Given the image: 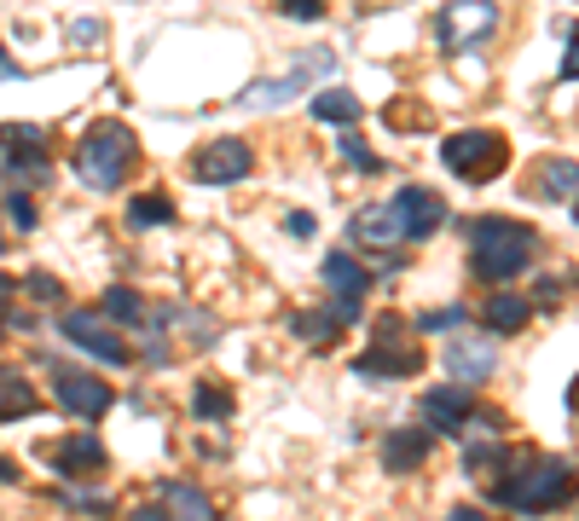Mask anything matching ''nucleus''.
Masks as SVG:
<instances>
[{
    "label": "nucleus",
    "instance_id": "22",
    "mask_svg": "<svg viewBox=\"0 0 579 521\" xmlns=\"http://www.w3.org/2000/svg\"><path fill=\"white\" fill-rule=\"evenodd\" d=\"M313 116L319 122H354L360 116V99L348 88H324V93H313Z\"/></svg>",
    "mask_w": 579,
    "mask_h": 521
},
{
    "label": "nucleus",
    "instance_id": "26",
    "mask_svg": "<svg viewBox=\"0 0 579 521\" xmlns=\"http://www.w3.org/2000/svg\"><path fill=\"white\" fill-rule=\"evenodd\" d=\"M168 221H174V203L168 197H134L128 203V226H139V232L145 226H168Z\"/></svg>",
    "mask_w": 579,
    "mask_h": 521
},
{
    "label": "nucleus",
    "instance_id": "13",
    "mask_svg": "<svg viewBox=\"0 0 579 521\" xmlns=\"http://www.w3.org/2000/svg\"><path fill=\"white\" fill-rule=\"evenodd\" d=\"M0 145H7V163L12 168H30V174L46 168V134H41V127L12 122V127H0Z\"/></svg>",
    "mask_w": 579,
    "mask_h": 521
},
{
    "label": "nucleus",
    "instance_id": "8",
    "mask_svg": "<svg viewBox=\"0 0 579 521\" xmlns=\"http://www.w3.org/2000/svg\"><path fill=\"white\" fill-rule=\"evenodd\" d=\"M389 208L400 221V238H430V232L446 226V197L430 192V186H400Z\"/></svg>",
    "mask_w": 579,
    "mask_h": 521
},
{
    "label": "nucleus",
    "instance_id": "24",
    "mask_svg": "<svg viewBox=\"0 0 579 521\" xmlns=\"http://www.w3.org/2000/svg\"><path fill=\"white\" fill-rule=\"evenodd\" d=\"M192 406H197V417H204V423H226V417H232V388L204 382V388L192 395Z\"/></svg>",
    "mask_w": 579,
    "mask_h": 521
},
{
    "label": "nucleus",
    "instance_id": "41",
    "mask_svg": "<svg viewBox=\"0 0 579 521\" xmlns=\"http://www.w3.org/2000/svg\"><path fill=\"white\" fill-rule=\"evenodd\" d=\"M0 249H7V244H0Z\"/></svg>",
    "mask_w": 579,
    "mask_h": 521
},
{
    "label": "nucleus",
    "instance_id": "15",
    "mask_svg": "<svg viewBox=\"0 0 579 521\" xmlns=\"http://www.w3.org/2000/svg\"><path fill=\"white\" fill-rule=\"evenodd\" d=\"M354 238L371 244V249H394V238H400L394 208H389V203H365L360 215H354Z\"/></svg>",
    "mask_w": 579,
    "mask_h": 521
},
{
    "label": "nucleus",
    "instance_id": "11",
    "mask_svg": "<svg viewBox=\"0 0 579 521\" xmlns=\"http://www.w3.org/2000/svg\"><path fill=\"white\" fill-rule=\"evenodd\" d=\"M53 395H59V406H64V411L87 417V423L111 411V382H99V377H87V371H59Z\"/></svg>",
    "mask_w": 579,
    "mask_h": 521
},
{
    "label": "nucleus",
    "instance_id": "36",
    "mask_svg": "<svg viewBox=\"0 0 579 521\" xmlns=\"http://www.w3.org/2000/svg\"><path fill=\"white\" fill-rule=\"evenodd\" d=\"M446 521H487V510H475V504H458V510H452Z\"/></svg>",
    "mask_w": 579,
    "mask_h": 521
},
{
    "label": "nucleus",
    "instance_id": "19",
    "mask_svg": "<svg viewBox=\"0 0 579 521\" xmlns=\"http://www.w3.org/2000/svg\"><path fill=\"white\" fill-rule=\"evenodd\" d=\"M534 174H539V197H579V163L573 156H545Z\"/></svg>",
    "mask_w": 579,
    "mask_h": 521
},
{
    "label": "nucleus",
    "instance_id": "40",
    "mask_svg": "<svg viewBox=\"0 0 579 521\" xmlns=\"http://www.w3.org/2000/svg\"><path fill=\"white\" fill-rule=\"evenodd\" d=\"M0 302H7V278H0Z\"/></svg>",
    "mask_w": 579,
    "mask_h": 521
},
{
    "label": "nucleus",
    "instance_id": "3",
    "mask_svg": "<svg viewBox=\"0 0 579 521\" xmlns=\"http://www.w3.org/2000/svg\"><path fill=\"white\" fill-rule=\"evenodd\" d=\"M134 156H139V145H134L128 127H122V122H99L93 134L82 140V151H75V174H82L93 192H111L116 180L134 168Z\"/></svg>",
    "mask_w": 579,
    "mask_h": 521
},
{
    "label": "nucleus",
    "instance_id": "2",
    "mask_svg": "<svg viewBox=\"0 0 579 521\" xmlns=\"http://www.w3.org/2000/svg\"><path fill=\"white\" fill-rule=\"evenodd\" d=\"M527 255H534V232L505 221V215H482L475 221V273L505 284L527 267Z\"/></svg>",
    "mask_w": 579,
    "mask_h": 521
},
{
    "label": "nucleus",
    "instance_id": "39",
    "mask_svg": "<svg viewBox=\"0 0 579 521\" xmlns=\"http://www.w3.org/2000/svg\"><path fill=\"white\" fill-rule=\"evenodd\" d=\"M573 226H579V197H573Z\"/></svg>",
    "mask_w": 579,
    "mask_h": 521
},
{
    "label": "nucleus",
    "instance_id": "12",
    "mask_svg": "<svg viewBox=\"0 0 579 521\" xmlns=\"http://www.w3.org/2000/svg\"><path fill=\"white\" fill-rule=\"evenodd\" d=\"M469 411L475 406H469L464 388H430V395H423V417H430V429H441V435H464L475 423Z\"/></svg>",
    "mask_w": 579,
    "mask_h": 521
},
{
    "label": "nucleus",
    "instance_id": "10",
    "mask_svg": "<svg viewBox=\"0 0 579 521\" xmlns=\"http://www.w3.org/2000/svg\"><path fill=\"white\" fill-rule=\"evenodd\" d=\"M441 365L452 371V382H487L493 365H498V354H493V343H487V330H482V336H452L446 354H441Z\"/></svg>",
    "mask_w": 579,
    "mask_h": 521
},
{
    "label": "nucleus",
    "instance_id": "35",
    "mask_svg": "<svg viewBox=\"0 0 579 521\" xmlns=\"http://www.w3.org/2000/svg\"><path fill=\"white\" fill-rule=\"evenodd\" d=\"M562 75H568V82H573V75H579V35L568 41V59H562Z\"/></svg>",
    "mask_w": 579,
    "mask_h": 521
},
{
    "label": "nucleus",
    "instance_id": "25",
    "mask_svg": "<svg viewBox=\"0 0 579 521\" xmlns=\"http://www.w3.org/2000/svg\"><path fill=\"white\" fill-rule=\"evenodd\" d=\"M105 313L122 325H145V302H139V290H128V284H111L105 290Z\"/></svg>",
    "mask_w": 579,
    "mask_h": 521
},
{
    "label": "nucleus",
    "instance_id": "31",
    "mask_svg": "<svg viewBox=\"0 0 579 521\" xmlns=\"http://www.w3.org/2000/svg\"><path fill=\"white\" fill-rule=\"evenodd\" d=\"M7 215H12V221H18L23 232H30V226H35V203H30V197H18V192H12V197H7Z\"/></svg>",
    "mask_w": 579,
    "mask_h": 521
},
{
    "label": "nucleus",
    "instance_id": "18",
    "mask_svg": "<svg viewBox=\"0 0 579 521\" xmlns=\"http://www.w3.org/2000/svg\"><path fill=\"white\" fill-rule=\"evenodd\" d=\"M423 458H430V435H423V429H394L383 440V463L389 469H417Z\"/></svg>",
    "mask_w": 579,
    "mask_h": 521
},
{
    "label": "nucleus",
    "instance_id": "14",
    "mask_svg": "<svg viewBox=\"0 0 579 521\" xmlns=\"http://www.w3.org/2000/svg\"><path fill=\"white\" fill-rule=\"evenodd\" d=\"M319 273H324V284H331L337 296H348V302H360V296L371 290V273H365V267H360V260L348 255V249L324 255V267H319Z\"/></svg>",
    "mask_w": 579,
    "mask_h": 521
},
{
    "label": "nucleus",
    "instance_id": "34",
    "mask_svg": "<svg viewBox=\"0 0 579 521\" xmlns=\"http://www.w3.org/2000/svg\"><path fill=\"white\" fill-rule=\"evenodd\" d=\"M30 296H41V302H53V296H59V278H46V273H41V278H30Z\"/></svg>",
    "mask_w": 579,
    "mask_h": 521
},
{
    "label": "nucleus",
    "instance_id": "27",
    "mask_svg": "<svg viewBox=\"0 0 579 521\" xmlns=\"http://www.w3.org/2000/svg\"><path fill=\"white\" fill-rule=\"evenodd\" d=\"M301 343H331V336L342 330V319L337 313H296V325H290Z\"/></svg>",
    "mask_w": 579,
    "mask_h": 521
},
{
    "label": "nucleus",
    "instance_id": "9",
    "mask_svg": "<svg viewBox=\"0 0 579 521\" xmlns=\"http://www.w3.org/2000/svg\"><path fill=\"white\" fill-rule=\"evenodd\" d=\"M249 168H256V151L244 140H215L209 151H197V180H209V186H238Z\"/></svg>",
    "mask_w": 579,
    "mask_h": 521
},
{
    "label": "nucleus",
    "instance_id": "38",
    "mask_svg": "<svg viewBox=\"0 0 579 521\" xmlns=\"http://www.w3.org/2000/svg\"><path fill=\"white\" fill-rule=\"evenodd\" d=\"M0 75H12V59H7V52H0Z\"/></svg>",
    "mask_w": 579,
    "mask_h": 521
},
{
    "label": "nucleus",
    "instance_id": "16",
    "mask_svg": "<svg viewBox=\"0 0 579 521\" xmlns=\"http://www.w3.org/2000/svg\"><path fill=\"white\" fill-rule=\"evenodd\" d=\"M417 354L412 348H394V343H383V348H365L360 359H354V371H365V377H412L417 371Z\"/></svg>",
    "mask_w": 579,
    "mask_h": 521
},
{
    "label": "nucleus",
    "instance_id": "7",
    "mask_svg": "<svg viewBox=\"0 0 579 521\" xmlns=\"http://www.w3.org/2000/svg\"><path fill=\"white\" fill-rule=\"evenodd\" d=\"M331 70H337V52H331V47H313V52H308V64L285 70L279 82H261V88H249L238 104H244V111H267V104H285V99H296L301 88L313 82V75H331Z\"/></svg>",
    "mask_w": 579,
    "mask_h": 521
},
{
    "label": "nucleus",
    "instance_id": "37",
    "mask_svg": "<svg viewBox=\"0 0 579 521\" xmlns=\"http://www.w3.org/2000/svg\"><path fill=\"white\" fill-rule=\"evenodd\" d=\"M0 481H12V463L7 458H0Z\"/></svg>",
    "mask_w": 579,
    "mask_h": 521
},
{
    "label": "nucleus",
    "instance_id": "17",
    "mask_svg": "<svg viewBox=\"0 0 579 521\" xmlns=\"http://www.w3.org/2000/svg\"><path fill=\"white\" fill-rule=\"evenodd\" d=\"M163 515L168 521H215V504L186 481H163Z\"/></svg>",
    "mask_w": 579,
    "mask_h": 521
},
{
    "label": "nucleus",
    "instance_id": "28",
    "mask_svg": "<svg viewBox=\"0 0 579 521\" xmlns=\"http://www.w3.org/2000/svg\"><path fill=\"white\" fill-rule=\"evenodd\" d=\"M464 319H469L464 307H441V313H423V319H417V330H423V336H441V330H458Z\"/></svg>",
    "mask_w": 579,
    "mask_h": 521
},
{
    "label": "nucleus",
    "instance_id": "32",
    "mask_svg": "<svg viewBox=\"0 0 579 521\" xmlns=\"http://www.w3.org/2000/svg\"><path fill=\"white\" fill-rule=\"evenodd\" d=\"M285 18H324V0H279Z\"/></svg>",
    "mask_w": 579,
    "mask_h": 521
},
{
    "label": "nucleus",
    "instance_id": "1",
    "mask_svg": "<svg viewBox=\"0 0 579 521\" xmlns=\"http://www.w3.org/2000/svg\"><path fill=\"white\" fill-rule=\"evenodd\" d=\"M573 499V469L562 458H516V476L498 481V504H510L521 515L562 510Z\"/></svg>",
    "mask_w": 579,
    "mask_h": 521
},
{
    "label": "nucleus",
    "instance_id": "20",
    "mask_svg": "<svg viewBox=\"0 0 579 521\" xmlns=\"http://www.w3.org/2000/svg\"><path fill=\"white\" fill-rule=\"evenodd\" d=\"M53 463L64 469V476H93V469L105 463V447H99L93 435H75V440H64V447H59Z\"/></svg>",
    "mask_w": 579,
    "mask_h": 521
},
{
    "label": "nucleus",
    "instance_id": "6",
    "mask_svg": "<svg viewBox=\"0 0 579 521\" xmlns=\"http://www.w3.org/2000/svg\"><path fill=\"white\" fill-rule=\"evenodd\" d=\"M59 330H64V343H70V348H82V354L105 359V365H128V343H122L116 325H111V319H99V313H64Z\"/></svg>",
    "mask_w": 579,
    "mask_h": 521
},
{
    "label": "nucleus",
    "instance_id": "23",
    "mask_svg": "<svg viewBox=\"0 0 579 521\" xmlns=\"http://www.w3.org/2000/svg\"><path fill=\"white\" fill-rule=\"evenodd\" d=\"M23 411H35V388L23 377L0 371V423H7V417H23Z\"/></svg>",
    "mask_w": 579,
    "mask_h": 521
},
{
    "label": "nucleus",
    "instance_id": "21",
    "mask_svg": "<svg viewBox=\"0 0 579 521\" xmlns=\"http://www.w3.org/2000/svg\"><path fill=\"white\" fill-rule=\"evenodd\" d=\"M482 319H487V330H521L527 319H534V302H527V296H493L487 302V313H482Z\"/></svg>",
    "mask_w": 579,
    "mask_h": 521
},
{
    "label": "nucleus",
    "instance_id": "30",
    "mask_svg": "<svg viewBox=\"0 0 579 521\" xmlns=\"http://www.w3.org/2000/svg\"><path fill=\"white\" fill-rule=\"evenodd\" d=\"M99 35H105V23H99V18H75L70 23V41H82V47H93Z\"/></svg>",
    "mask_w": 579,
    "mask_h": 521
},
{
    "label": "nucleus",
    "instance_id": "29",
    "mask_svg": "<svg viewBox=\"0 0 579 521\" xmlns=\"http://www.w3.org/2000/svg\"><path fill=\"white\" fill-rule=\"evenodd\" d=\"M342 156H348V163H354V168H365V174H376V156L354 140V134H342Z\"/></svg>",
    "mask_w": 579,
    "mask_h": 521
},
{
    "label": "nucleus",
    "instance_id": "5",
    "mask_svg": "<svg viewBox=\"0 0 579 521\" xmlns=\"http://www.w3.org/2000/svg\"><path fill=\"white\" fill-rule=\"evenodd\" d=\"M493 30H498V7H493V0H452V7H441V23H435V35H441L446 52L482 47Z\"/></svg>",
    "mask_w": 579,
    "mask_h": 521
},
{
    "label": "nucleus",
    "instance_id": "4",
    "mask_svg": "<svg viewBox=\"0 0 579 521\" xmlns=\"http://www.w3.org/2000/svg\"><path fill=\"white\" fill-rule=\"evenodd\" d=\"M441 163L458 180H493V174H505L510 145H505V134H482V127H469V134H452L441 145Z\"/></svg>",
    "mask_w": 579,
    "mask_h": 521
},
{
    "label": "nucleus",
    "instance_id": "33",
    "mask_svg": "<svg viewBox=\"0 0 579 521\" xmlns=\"http://www.w3.org/2000/svg\"><path fill=\"white\" fill-rule=\"evenodd\" d=\"M313 226H319V221L308 215V208H301V215H290V221H285V232H290V238H313Z\"/></svg>",
    "mask_w": 579,
    "mask_h": 521
}]
</instances>
